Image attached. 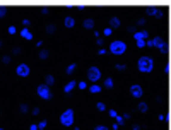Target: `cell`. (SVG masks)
Instances as JSON below:
<instances>
[{
	"label": "cell",
	"instance_id": "21",
	"mask_svg": "<svg viewBox=\"0 0 171 130\" xmlns=\"http://www.w3.org/2000/svg\"><path fill=\"white\" fill-rule=\"evenodd\" d=\"M7 14V7H4V5H0V17H4Z\"/></svg>",
	"mask_w": 171,
	"mask_h": 130
},
{
	"label": "cell",
	"instance_id": "10",
	"mask_svg": "<svg viewBox=\"0 0 171 130\" xmlns=\"http://www.w3.org/2000/svg\"><path fill=\"white\" fill-rule=\"evenodd\" d=\"M134 38H135V41L145 40V38H147V33H145V31H139V33H134Z\"/></svg>",
	"mask_w": 171,
	"mask_h": 130
},
{
	"label": "cell",
	"instance_id": "15",
	"mask_svg": "<svg viewBox=\"0 0 171 130\" xmlns=\"http://www.w3.org/2000/svg\"><path fill=\"white\" fill-rule=\"evenodd\" d=\"M89 91H91L92 94H98V93H101V87H99L98 84H94V86H91V87H89Z\"/></svg>",
	"mask_w": 171,
	"mask_h": 130
},
{
	"label": "cell",
	"instance_id": "25",
	"mask_svg": "<svg viewBox=\"0 0 171 130\" xmlns=\"http://www.w3.org/2000/svg\"><path fill=\"white\" fill-rule=\"evenodd\" d=\"M19 111H21V113H26V111H27V104H21Z\"/></svg>",
	"mask_w": 171,
	"mask_h": 130
},
{
	"label": "cell",
	"instance_id": "16",
	"mask_svg": "<svg viewBox=\"0 0 171 130\" xmlns=\"http://www.w3.org/2000/svg\"><path fill=\"white\" fill-rule=\"evenodd\" d=\"M48 57H50L48 50H40V58H41V60H46Z\"/></svg>",
	"mask_w": 171,
	"mask_h": 130
},
{
	"label": "cell",
	"instance_id": "2",
	"mask_svg": "<svg viewBox=\"0 0 171 130\" xmlns=\"http://www.w3.org/2000/svg\"><path fill=\"white\" fill-rule=\"evenodd\" d=\"M137 67H139L140 72H150L152 70V60L149 57H140L139 62H137Z\"/></svg>",
	"mask_w": 171,
	"mask_h": 130
},
{
	"label": "cell",
	"instance_id": "35",
	"mask_svg": "<svg viewBox=\"0 0 171 130\" xmlns=\"http://www.w3.org/2000/svg\"><path fill=\"white\" fill-rule=\"evenodd\" d=\"M2 62H4V63H9V62H10V57H4V58H2Z\"/></svg>",
	"mask_w": 171,
	"mask_h": 130
},
{
	"label": "cell",
	"instance_id": "36",
	"mask_svg": "<svg viewBox=\"0 0 171 130\" xmlns=\"http://www.w3.org/2000/svg\"><path fill=\"white\" fill-rule=\"evenodd\" d=\"M22 24H24V27H27L31 22H29V19H24V21H22Z\"/></svg>",
	"mask_w": 171,
	"mask_h": 130
},
{
	"label": "cell",
	"instance_id": "11",
	"mask_svg": "<svg viewBox=\"0 0 171 130\" xmlns=\"http://www.w3.org/2000/svg\"><path fill=\"white\" fill-rule=\"evenodd\" d=\"M118 26H120V19L118 17H111L109 19V27L113 29V27H118Z\"/></svg>",
	"mask_w": 171,
	"mask_h": 130
},
{
	"label": "cell",
	"instance_id": "28",
	"mask_svg": "<svg viewBox=\"0 0 171 130\" xmlns=\"http://www.w3.org/2000/svg\"><path fill=\"white\" fill-rule=\"evenodd\" d=\"M96 43H98V46H103L104 40H103V38H96Z\"/></svg>",
	"mask_w": 171,
	"mask_h": 130
},
{
	"label": "cell",
	"instance_id": "13",
	"mask_svg": "<svg viewBox=\"0 0 171 130\" xmlns=\"http://www.w3.org/2000/svg\"><path fill=\"white\" fill-rule=\"evenodd\" d=\"M45 84H46L48 87H50V86H53V84H55V77H53V75H46V79H45Z\"/></svg>",
	"mask_w": 171,
	"mask_h": 130
},
{
	"label": "cell",
	"instance_id": "22",
	"mask_svg": "<svg viewBox=\"0 0 171 130\" xmlns=\"http://www.w3.org/2000/svg\"><path fill=\"white\" fill-rule=\"evenodd\" d=\"M98 109H99V111H104V109H106V104H104V103H98Z\"/></svg>",
	"mask_w": 171,
	"mask_h": 130
},
{
	"label": "cell",
	"instance_id": "34",
	"mask_svg": "<svg viewBox=\"0 0 171 130\" xmlns=\"http://www.w3.org/2000/svg\"><path fill=\"white\" fill-rule=\"evenodd\" d=\"M12 53H14V55H19V53H21V48H19V46H17V48H14V50H12Z\"/></svg>",
	"mask_w": 171,
	"mask_h": 130
},
{
	"label": "cell",
	"instance_id": "18",
	"mask_svg": "<svg viewBox=\"0 0 171 130\" xmlns=\"http://www.w3.org/2000/svg\"><path fill=\"white\" fill-rule=\"evenodd\" d=\"M74 70H75V63H70V65H68V67L65 68V72H67V74H72Z\"/></svg>",
	"mask_w": 171,
	"mask_h": 130
},
{
	"label": "cell",
	"instance_id": "26",
	"mask_svg": "<svg viewBox=\"0 0 171 130\" xmlns=\"http://www.w3.org/2000/svg\"><path fill=\"white\" fill-rule=\"evenodd\" d=\"M115 68H116V70H125V65H123V63H116Z\"/></svg>",
	"mask_w": 171,
	"mask_h": 130
},
{
	"label": "cell",
	"instance_id": "9",
	"mask_svg": "<svg viewBox=\"0 0 171 130\" xmlns=\"http://www.w3.org/2000/svg\"><path fill=\"white\" fill-rule=\"evenodd\" d=\"M77 84H79V82H75V81H70V82H68V84H67V86L63 87V93H67V94H68V93H70V91H72V89H74L75 86H77Z\"/></svg>",
	"mask_w": 171,
	"mask_h": 130
},
{
	"label": "cell",
	"instance_id": "3",
	"mask_svg": "<svg viewBox=\"0 0 171 130\" xmlns=\"http://www.w3.org/2000/svg\"><path fill=\"white\" fill-rule=\"evenodd\" d=\"M125 50H127V45H125L123 41H120V40L113 41V43L109 45V51H111L113 55H123L125 53Z\"/></svg>",
	"mask_w": 171,
	"mask_h": 130
},
{
	"label": "cell",
	"instance_id": "17",
	"mask_svg": "<svg viewBox=\"0 0 171 130\" xmlns=\"http://www.w3.org/2000/svg\"><path fill=\"white\" fill-rule=\"evenodd\" d=\"M104 87H108V89H111V87H113V79H111V77L104 81Z\"/></svg>",
	"mask_w": 171,
	"mask_h": 130
},
{
	"label": "cell",
	"instance_id": "32",
	"mask_svg": "<svg viewBox=\"0 0 171 130\" xmlns=\"http://www.w3.org/2000/svg\"><path fill=\"white\" fill-rule=\"evenodd\" d=\"M109 34H111V27H106L104 29V36H109Z\"/></svg>",
	"mask_w": 171,
	"mask_h": 130
},
{
	"label": "cell",
	"instance_id": "42",
	"mask_svg": "<svg viewBox=\"0 0 171 130\" xmlns=\"http://www.w3.org/2000/svg\"><path fill=\"white\" fill-rule=\"evenodd\" d=\"M0 130H4V129H0Z\"/></svg>",
	"mask_w": 171,
	"mask_h": 130
},
{
	"label": "cell",
	"instance_id": "12",
	"mask_svg": "<svg viewBox=\"0 0 171 130\" xmlns=\"http://www.w3.org/2000/svg\"><path fill=\"white\" fill-rule=\"evenodd\" d=\"M84 27H86V29H92V27H94V21H92V19H86V21H84Z\"/></svg>",
	"mask_w": 171,
	"mask_h": 130
},
{
	"label": "cell",
	"instance_id": "39",
	"mask_svg": "<svg viewBox=\"0 0 171 130\" xmlns=\"http://www.w3.org/2000/svg\"><path fill=\"white\" fill-rule=\"evenodd\" d=\"M40 113V108H33V115H38Z\"/></svg>",
	"mask_w": 171,
	"mask_h": 130
},
{
	"label": "cell",
	"instance_id": "4",
	"mask_svg": "<svg viewBox=\"0 0 171 130\" xmlns=\"http://www.w3.org/2000/svg\"><path fill=\"white\" fill-rule=\"evenodd\" d=\"M36 93H38V96L40 98H43V99H51V91H50V87H48L46 84H41V86H38V89H36Z\"/></svg>",
	"mask_w": 171,
	"mask_h": 130
},
{
	"label": "cell",
	"instance_id": "31",
	"mask_svg": "<svg viewBox=\"0 0 171 130\" xmlns=\"http://www.w3.org/2000/svg\"><path fill=\"white\" fill-rule=\"evenodd\" d=\"M77 86H79V87H81V89H86V86H87V84H86V82H84V81H81V82H79V84H77Z\"/></svg>",
	"mask_w": 171,
	"mask_h": 130
},
{
	"label": "cell",
	"instance_id": "6",
	"mask_svg": "<svg viewBox=\"0 0 171 130\" xmlns=\"http://www.w3.org/2000/svg\"><path fill=\"white\" fill-rule=\"evenodd\" d=\"M29 72H31V68L27 67V63H19L17 68H15V74L19 75V77H27Z\"/></svg>",
	"mask_w": 171,
	"mask_h": 130
},
{
	"label": "cell",
	"instance_id": "30",
	"mask_svg": "<svg viewBox=\"0 0 171 130\" xmlns=\"http://www.w3.org/2000/svg\"><path fill=\"white\" fill-rule=\"evenodd\" d=\"M94 130H109V129H108V127H104V125H98Z\"/></svg>",
	"mask_w": 171,
	"mask_h": 130
},
{
	"label": "cell",
	"instance_id": "27",
	"mask_svg": "<svg viewBox=\"0 0 171 130\" xmlns=\"http://www.w3.org/2000/svg\"><path fill=\"white\" fill-rule=\"evenodd\" d=\"M147 14H149V15L150 14H152V15H157V10L156 9H147Z\"/></svg>",
	"mask_w": 171,
	"mask_h": 130
},
{
	"label": "cell",
	"instance_id": "14",
	"mask_svg": "<svg viewBox=\"0 0 171 130\" xmlns=\"http://www.w3.org/2000/svg\"><path fill=\"white\" fill-rule=\"evenodd\" d=\"M63 24H65V27H74V19L72 17H65V21H63Z\"/></svg>",
	"mask_w": 171,
	"mask_h": 130
},
{
	"label": "cell",
	"instance_id": "19",
	"mask_svg": "<svg viewBox=\"0 0 171 130\" xmlns=\"http://www.w3.org/2000/svg\"><path fill=\"white\" fill-rule=\"evenodd\" d=\"M46 33H48V34L55 33V26H53V24H48V26H46Z\"/></svg>",
	"mask_w": 171,
	"mask_h": 130
},
{
	"label": "cell",
	"instance_id": "37",
	"mask_svg": "<svg viewBox=\"0 0 171 130\" xmlns=\"http://www.w3.org/2000/svg\"><path fill=\"white\" fill-rule=\"evenodd\" d=\"M137 24H139V26H144V24H145V21H144V19H139V22H137Z\"/></svg>",
	"mask_w": 171,
	"mask_h": 130
},
{
	"label": "cell",
	"instance_id": "41",
	"mask_svg": "<svg viewBox=\"0 0 171 130\" xmlns=\"http://www.w3.org/2000/svg\"><path fill=\"white\" fill-rule=\"evenodd\" d=\"M0 46H2V41H0Z\"/></svg>",
	"mask_w": 171,
	"mask_h": 130
},
{
	"label": "cell",
	"instance_id": "23",
	"mask_svg": "<svg viewBox=\"0 0 171 130\" xmlns=\"http://www.w3.org/2000/svg\"><path fill=\"white\" fill-rule=\"evenodd\" d=\"M116 123H118V125H123V123H125V118H123V116H116Z\"/></svg>",
	"mask_w": 171,
	"mask_h": 130
},
{
	"label": "cell",
	"instance_id": "8",
	"mask_svg": "<svg viewBox=\"0 0 171 130\" xmlns=\"http://www.w3.org/2000/svg\"><path fill=\"white\" fill-rule=\"evenodd\" d=\"M21 36H22V38H24V40H33V34H31V31H29V29H27V27H24V29H22V31H21Z\"/></svg>",
	"mask_w": 171,
	"mask_h": 130
},
{
	"label": "cell",
	"instance_id": "24",
	"mask_svg": "<svg viewBox=\"0 0 171 130\" xmlns=\"http://www.w3.org/2000/svg\"><path fill=\"white\" fill-rule=\"evenodd\" d=\"M45 127H46V120H43V122H40V123H38V129H40V130H43Z\"/></svg>",
	"mask_w": 171,
	"mask_h": 130
},
{
	"label": "cell",
	"instance_id": "7",
	"mask_svg": "<svg viewBox=\"0 0 171 130\" xmlns=\"http://www.w3.org/2000/svg\"><path fill=\"white\" fill-rule=\"evenodd\" d=\"M130 94L134 96V98H140L142 96V87L140 86H132L130 87Z\"/></svg>",
	"mask_w": 171,
	"mask_h": 130
},
{
	"label": "cell",
	"instance_id": "1",
	"mask_svg": "<svg viewBox=\"0 0 171 130\" xmlns=\"http://www.w3.org/2000/svg\"><path fill=\"white\" fill-rule=\"evenodd\" d=\"M60 123L63 127H72L74 125V109H65L60 116Z\"/></svg>",
	"mask_w": 171,
	"mask_h": 130
},
{
	"label": "cell",
	"instance_id": "33",
	"mask_svg": "<svg viewBox=\"0 0 171 130\" xmlns=\"http://www.w3.org/2000/svg\"><path fill=\"white\" fill-rule=\"evenodd\" d=\"M109 116H113V118H116L118 115H116V111H115V109H109Z\"/></svg>",
	"mask_w": 171,
	"mask_h": 130
},
{
	"label": "cell",
	"instance_id": "29",
	"mask_svg": "<svg viewBox=\"0 0 171 130\" xmlns=\"http://www.w3.org/2000/svg\"><path fill=\"white\" fill-rule=\"evenodd\" d=\"M9 33H10V34H15V33H17L15 26H10V27H9Z\"/></svg>",
	"mask_w": 171,
	"mask_h": 130
},
{
	"label": "cell",
	"instance_id": "20",
	"mask_svg": "<svg viewBox=\"0 0 171 130\" xmlns=\"http://www.w3.org/2000/svg\"><path fill=\"white\" fill-rule=\"evenodd\" d=\"M139 111H147V104H145V103H140V104H139Z\"/></svg>",
	"mask_w": 171,
	"mask_h": 130
},
{
	"label": "cell",
	"instance_id": "40",
	"mask_svg": "<svg viewBox=\"0 0 171 130\" xmlns=\"http://www.w3.org/2000/svg\"><path fill=\"white\" fill-rule=\"evenodd\" d=\"M29 130H40V129H38V125H31V127H29Z\"/></svg>",
	"mask_w": 171,
	"mask_h": 130
},
{
	"label": "cell",
	"instance_id": "38",
	"mask_svg": "<svg viewBox=\"0 0 171 130\" xmlns=\"http://www.w3.org/2000/svg\"><path fill=\"white\" fill-rule=\"evenodd\" d=\"M137 45H139V46L142 48V46H144V45H145V43H144V40H140V41H137Z\"/></svg>",
	"mask_w": 171,
	"mask_h": 130
},
{
	"label": "cell",
	"instance_id": "5",
	"mask_svg": "<svg viewBox=\"0 0 171 130\" xmlns=\"http://www.w3.org/2000/svg\"><path fill=\"white\" fill-rule=\"evenodd\" d=\"M87 77H89V81L98 82L99 79H101V70H99L98 67H89V70H87Z\"/></svg>",
	"mask_w": 171,
	"mask_h": 130
}]
</instances>
